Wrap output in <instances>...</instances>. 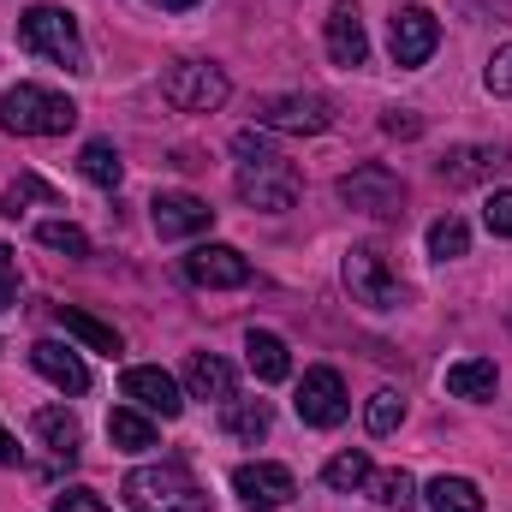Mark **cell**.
<instances>
[{"label": "cell", "mask_w": 512, "mask_h": 512, "mask_svg": "<svg viewBox=\"0 0 512 512\" xmlns=\"http://www.w3.org/2000/svg\"><path fill=\"white\" fill-rule=\"evenodd\" d=\"M30 370H36L42 382H54L60 393H84V387H90L84 358H78L72 346H60V340H36V346H30Z\"/></svg>", "instance_id": "cell-17"}, {"label": "cell", "mask_w": 512, "mask_h": 512, "mask_svg": "<svg viewBox=\"0 0 512 512\" xmlns=\"http://www.w3.org/2000/svg\"><path fill=\"white\" fill-rule=\"evenodd\" d=\"M382 131H387V137H417V131H423V120H417V114H399V108H393V114L382 120Z\"/></svg>", "instance_id": "cell-37"}, {"label": "cell", "mask_w": 512, "mask_h": 512, "mask_svg": "<svg viewBox=\"0 0 512 512\" xmlns=\"http://www.w3.org/2000/svg\"><path fill=\"white\" fill-rule=\"evenodd\" d=\"M328 54H334V66H364L370 60L364 12L352 0H334V12H328Z\"/></svg>", "instance_id": "cell-16"}, {"label": "cell", "mask_w": 512, "mask_h": 512, "mask_svg": "<svg viewBox=\"0 0 512 512\" xmlns=\"http://www.w3.org/2000/svg\"><path fill=\"white\" fill-rule=\"evenodd\" d=\"M18 42H24L30 54H42V60L66 66V72H90V66H84L78 24H72V12H66V6H30V12L18 18Z\"/></svg>", "instance_id": "cell-4"}, {"label": "cell", "mask_w": 512, "mask_h": 512, "mask_svg": "<svg viewBox=\"0 0 512 512\" xmlns=\"http://www.w3.org/2000/svg\"><path fill=\"white\" fill-rule=\"evenodd\" d=\"M512 167V149H495V143H459V149H447L441 155V185L447 191H471V185H483V179H495V173H507Z\"/></svg>", "instance_id": "cell-11"}, {"label": "cell", "mask_w": 512, "mask_h": 512, "mask_svg": "<svg viewBox=\"0 0 512 512\" xmlns=\"http://www.w3.org/2000/svg\"><path fill=\"white\" fill-rule=\"evenodd\" d=\"M18 304V256L0 245V310H12Z\"/></svg>", "instance_id": "cell-36"}, {"label": "cell", "mask_w": 512, "mask_h": 512, "mask_svg": "<svg viewBox=\"0 0 512 512\" xmlns=\"http://www.w3.org/2000/svg\"><path fill=\"white\" fill-rule=\"evenodd\" d=\"M298 417L310 423V429H334V423H346V411H352V399H346V382H340V370H304V382H298Z\"/></svg>", "instance_id": "cell-10"}, {"label": "cell", "mask_w": 512, "mask_h": 512, "mask_svg": "<svg viewBox=\"0 0 512 512\" xmlns=\"http://www.w3.org/2000/svg\"><path fill=\"white\" fill-rule=\"evenodd\" d=\"M346 286H352V298L370 304V310H393V304H399V274H393V262H387L376 245L346 251Z\"/></svg>", "instance_id": "cell-8"}, {"label": "cell", "mask_w": 512, "mask_h": 512, "mask_svg": "<svg viewBox=\"0 0 512 512\" xmlns=\"http://www.w3.org/2000/svg\"><path fill=\"white\" fill-rule=\"evenodd\" d=\"M78 173L90 179V185H102V191H120V179H126V161H120V149L114 143H84V155H78Z\"/></svg>", "instance_id": "cell-24"}, {"label": "cell", "mask_w": 512, "mask_h": 512, "mask_svg": "<svg viewBox=\"0 0 512 512\" xmlns=\"http://www.w3.org/2000/svg\"><path fill=\"white\" fill-rule=\"evenodd\" d=\"M120 495L131 512H215L185 465H137L120 483Z\"/></svg>", "instance_id": "cell-2"}, {"label": "cell", "mask_w": 512, "mask_h": 512, "mask_svg": "<svg viewBox=\"0 0 512 512\" xmlns=\"http://www.w3.org/2000/svg\"><path fill=\"white\" fill-rule=\"evenodd\" d=\"M108 441H114L120 453H143V447H155V423H149L143 411L120 405V411L108 417Z\"/></svg>", "instance_id": "cell-26"}, {"label": "cell", "mask_w": 512, "mask_h": 512, "mask_svg": "<svg viewBox=\"0 0 512 512\" xmlns=\"http://www.w3.org/2000/svg\"><path fill=\"white\" fill-rule=\"evenodd\" d=\"M340 203H352V209H364V215H405V179L382 167V161H364V167H352L346 179H340Z\"/></svg>", "instance_id": "cell-6"}, {"label": "cell", "mask_w": 512, "mask_h": 512, "mask_svg": "<svg viewBox=\"0 0 512 512\" xmlns=\"http://www.w3.org/2000/svg\"><path fill=\"white\" fill-rule=\"evenodd\" d=\"M54 512H114V507H108L96 489H60V495H54Z\"/></svg>", "instance_id": "cell-35"}, {"label": "cell", "mask_w": 512, "mask_h": 512, "mask_svg": "<svg viewBox=\"0 0 512 512\" xmlns=\"http://www.w3.org/2000/svg\"><path fill=\"white\" fill-rule=\"evenodd\" d=\"M185 280H191V286H209V292L245 286V280H251V256L233 251V245H197V251L185 256Z\"/></svg>", "instance_id": "cell-15"}, {"label": "cell", "mask_w": 512, "mask_h": 512, "mask_svg": "<svg viewBox=\"0 0 512 512\" xmlns=\"http://www.w3.org/2000/svg\"><path fill=\"white\" fill-rule=\"evenodd\" d=\"M30 423H36V435H42V447H48L54 459H66V465L78 459V441H84V429H78V417H72V411H60V405H42Z\"/></svg>", "instance_id": "cell-19"}, {"label": "cell", "mask_w": 512, "mask_h": 512, "mask_svg": "<svg viewBox=\"0 0 512 512\" xmlns=\"http://www.w3.org/2000/svg\"><path fill=\"white\" fill-rule=\"evenodd\" d=\"M185 387H191V399H233V364L227 358H215V352H191L185 358Z\"/></svg>", "instance_id": "cell-18"}, {"label": "cell", "mask_w": 512, "mask_h": 512, "mask_svg": "<svg viewBox=\"0 0 512 512\" xmlns=\"http://www.w3.org/2000/svg\"><path fill=\"white\" fill-rule=\"evenodd\" d=\"M54 322H60L72 340H84L90 352H108V358H120V352H126V340H120L108 322H96V316H84V310H72V304H60V310H54Z\"/></svg>", "instance_id": "cell-21"}, {"label": "cell", "mask_w": 512, "mask_h": 512, "mask_svg": "<svg viewBox=\"0 0 512 512\" xmlns=\"http://www.w3.org/2000/svg\"><path fill=\"white\" fill-rule=\"evenodd\" d=\"M120 393H126L137 411H149V417H179V411H185L179 382H173L167 370H155V364H131L126 376H120Z\"/></svg>", "instance_id": "cell-14"}, {"label": "cell", "mask_w": 512, "mask_h": 512, "mask_svg": "<svg viewBox=\"0 0 512 512\" xmlns=\"http://www.w3.org/2000/svg\"><path fill=\"white\" fill-rule=\"evenodd\" d=\"M399 417H405V399H399L393 387H382V393L370 399V411H364V423H370V435H393V429H399Z\"/></svg>", "instance_id": "cell-32"}, {"label": "cell", "mask_w": 512, "mask_h": 512, "mask_svg": "<svg viewBox=\"0 0 512 512\" xmlns=\"http://www.w3.org/2000/svg\"><path fill=\"white\" fill-rule=\"evenodd\" d=\"M495 387H501V376H495L489 358H459V364H447V393H453V399H495Z\"/></svg>", "instance_id": "cell-23"}, {"label": "cell", "mask_w": 512, "mask_h": 512, "mask_svg": "<svg viewBox=\"0 0 512 512\" xmlns=\"http://www.w3.org/2000/svg\"><path fill=\"white\" fill-rule=\"evenodd\" d=\"M322 483L340 489V495L364 489V483H370V453H358V447H352V453H334V459L322 465Z\"/></svg>", "instance_id": "cell-27"}, {"label": "cell", "mask_w": 512, "mask_h": 512, "mask_svg": "<svg viewBox=\"0 0 512 512\" xmlns=\"http://www.w3.org/2000/svg\"><path fill=\"white\" fill-rule=\"evenodd\" d=\"M221 429H227L233 441H251V447H256V441L274 429V411H268V399H227Z\"/></svg>", "instance_id": "cell-22"}, {"label": "cell", "mask_w": 512, "mask_h": 512, "mask_svg": "<svg viewBox=\"0 0 512 512\" xmlns=\"http://www.w3.org/2000/svg\"><path fill=\"white\" fill-rule=\"evenodd\" d=\"M233 495H239L251 512H274V507H286V501L298 495V483H292L286 465L256 459V465H239V471H233Z\"/></svg>", "instance_id": "cell-12"}, {"label": "cell", "mask_w": 512, "mask_h": 512, "mask_svg": "<svg viewBox=\"0 0 512 512\" xmlns=\"http://www.w3.org/2000/svg\"><path fill=\"white\" fill-rule=\"evenodd\" d=\"M423 501H429V512H483V495L471 477H435L423 489Z\"/></svg>", "instance_id": "cell-25"}, {"label": "cell", "mask_w": 512, "mask_h": 512, "mask_svg": "<svg viewBox=\"0 0 512 512\" xmlns=\"http://www.w3.org/2000/svg\"><path fill=\"white\" fill-rule=\"evenodd\" d=\"M149 221H155L161 239H197V233L215 227V209H209L203 197H191V191H161V197L149 203Z\"/></svg>", "instance_id": "cell-13"}, {"label": "cell", "mask_w": 512, "mask_h": 512, "mask_svg": "<svg viewBox=\"0 0 512 512\" xmlns=\"http://www.w3.org/2000/svg\"><path fill=\"white\" fill-rule=\"evenodd\" d=\"M0 126L12 137H66L78 126V102L60 90H42V84H18L0 96Z\"/></svg>", "instance_id": "cell-3"}, {"label": "cell", "mask_w": 512, "mask_h": 512, "mask_svg": "<svg viewBox=\"0 0 512 512\" xmlns=\"http://www.w3.org/2000/svg\"><path fill=\"white\" fill-rule=\"evenodd\" d=\"M370 489H376V501H382V507H399V512L417 501V483H411L405 471H382V477L370 471Z\"/></svg>", "instance_id": "cell-31"}, {"label": "cell", "mask_w": 512, "mask_h": 512, "mask_svg": "<svg viewBox=\"0 0 512 512\" xmlns=\"http://www.w3.org/2000/svg\"><path fill=\"white\" fill-rule=\"evenodd\" d=\"M36 239H42L48 251H60V256H90V233H84V227H72V221H42V227H36Z\"/></svg>", "instance_id": "cell-30"}, {"label": "cell", "mask_w": 512, "mask_h": 512, "mask_svg": "<svg viewBox=\"0 0 512 512\" xmlns=\"http://www.w3.org/2000/svg\"><path fill=\"white\" fill-rule=\"evenodd\" d=\"M256 126L316 137V131L334 126V102H328V96H304V90H292V96H262V102H256Z\"/></svg>", "instance_id": "cell-7"}, {"label": "cell", "mask_w": 512, "mask_h": 512, "mask_svg": "<svg viewBox=\"0 0 512 512\" xmlns=\"http://www.w3.org/2000/svg\"><path fill=\"white\" fill-rule=\"evenodd\" d=\"M233 155H239V197H245L251 209L280 215V209L298 203V167H292L274 143H262L256 131H239V137H233Z\"/></svg>", "instance_id": "cell-1"}, {"label": "cell", "mask_w": 512, "mask_h": 512, "mask_svg": "<svg viewBox=\"0 0 512 512\" xmlns=\"http://www.w3.org/2000/svg\"><path fill=\"white\" fill-rule=\"evenodd\" d=\"M441 42V18L429 6H399L393 24H387V48H393V66H423Z\"/></svg>", "instance_id": "cell-9"}, {"label": "cell", "mask_w": 512, "mask_h": 512, "mask_svg": "<svg viewBox=\"0 0 512 512\" xmlns=\"http://www.w3.org/2000/svg\"><path fill=\"white\" fill-rule=\"evenodd\" d=\"M0 465H18V441H12L6 429H0Z\"/></svg>", "instance_id": "cell-38"}, {"label": "cell", "mask_w": 512, "mask_h": 512, "mask_svg": "<svg viewBox=\"0 0 512 512\" xmlns=\"http://www.w3.org/2000/svg\"><path fill=\"white\" fill-rule=\"evenodd\" d=\"M161 12H185V6H197V0H155Z\"/></svg>", "instance_id": "cell-39"}, {"label": "cell", "mask_w": 512, "mask_h": 512, "mask_svg": "<svg viewBox=\"0 0 512 512\" xmlns=\"http://www.w3.org/2000/svg\"><path fill=\"white\" fill-rule=\"evenodd\" d=\"M507 322H512V316H507Z\"/></svg>", "instance_id": "cell-40"}, {"label": "cell", "mask_w": 512, "mask_h": 512, "mask_svg": "<svg viewBox=\"0 0 512 512\" xmlns=\"http://www.w3.org/2000/svg\"><path fill=\"white\" fill-rule=\"evenodd\" d=\"M483 221H489L495 239H512V191H495V197L483 203Z\"/></svg>", "instance_id": "cell-34"}, {"label": "cell", "mask_w": 512, "mask_h": 512, "mask_svg": "<svg viewBox=\"0 0 512 512\" xmlns=\"http://www.w3.org/2000/svg\"><path fill=\"white\" fill-rule=\"evenodd\" d=\"M483 84H489V96H512V42L489 54V72H483Z\"/></svg>", "instance_id": "cell-33"}, {"label": "cell", "mask_w": 512, "mask_h": 512, "mask_svg": "<svg viewBox=\"0 0 512 512\" xmlns=\"http://www.w3.org/2000/svg\"><path fill=\"white\" fill-rule=\"evenodd\" d=\"M471 251V227L459 221V215H441L435 227H429V256H441V262H453V256Z\"/></svg>", "instance_id": "cell-29"}, {"label": "cell", "mask_w": 512, "mask_h": 512, "mask_svg": "<svg viewBox=\"0 0 512 512\" xmlns=\"http://www.w3.org/2000/svg\"><path fill=\"white\" fill-rule=\"evenodd\" d=\"M24 203H48V209H60V191H54V185H42L36 173H24V179H12V185L0 191V209H6V215H18Z\"/></svg>", "instance_id": "cell-28"}, {"label": "cell", "mask_w": 512, "mask_h": 512, "mask_svg": "<svg viewBox=\"0 0 512 512\" xmlns=\"http://www.w3.org/2000/svg\"><path fill=\"white\" fill-rule=\"evenodd\" d=\"M161 96H167L179 114H215V108L233 96V84H227V72H221L215 60H173L167 78H161Z\"/></svg>", "instance_id": "cell-5"}, {"label": "cell", "mask_w": 512, "mask_h": 512, "mask_svg": "<svg viewBox=\"0 0 512 512\" xmlns=\"http://www.w3.org/2000/svg\"><path fill=\"white\" fill-rule=\"evenodd\" d=\"M245 358H251L256 382H286V376H292L286 340H280V334H268V328H251V334H245Z\"/></svg>", "instance_id": "cell-20"}]
</instances>
